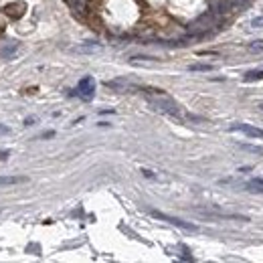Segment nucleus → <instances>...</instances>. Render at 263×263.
<instances>
[{
  "instance_id": "obj_1",
  "label": "nucleus",
  "mask_w": 263,
  "mask_h": 263,
  "mask_svg": "<svg viewBox=\"0 0 263 263\" xmlns=\"http://www.w3.org/2000/svg\"><path fill=\"white\" fill-rule=\"evenodd\" d=\"M144 95L148 99V104H150L156 111L160 113H166V116H172V118H182V111L180 108L176 106V101L170 97L168 93H164L162 89H154V87H144Z\"/></svg>"
},
{
  "instance_id": "obj_2",
  "label": "nucleus",
  "mask_w": 263,
  "mask_h": 263,
  "mask_svg": "<svg viewBox=\"0 0 263 263\" xmlns=\"http://www.w3.org/2000/svg\"><path fill=\"white\" fill-rule=\"evenodd\" d=\"M150 215H152V217H156V219H160V221H166V223H170V225H174V227L186 229V231H197V229H199L197 225H192V223H185V221L176 219V217H168V215L160 213V211H150Z\"/></svg>"
},
{
  "instance_id": "obj_3",
  "label": "nucleus",
  "mask_w": 263,
  "mask_h": 263,
  "mask_svg": "<svg viewBox=\"0 0 263 263\" xmlns=\"http://www.w3.org/2000/svg\"><path fill=\"white\" fill-rule=\"evenodd\" d=\"M95 93V81H93V77H83L81 81H79L77 85V95L81 97V99H91Z\"/></svg>"
},
{
  "instance_id": "obj_4",
  "label": "nucleus",
  "mask_w": 263,
  "mask_h": 263,
  "mask_svg": "<svg viewBox=\"0 0 263 263\" xmlns=\"http://www.w3.org/2000/svg\"><path fill=\"white\" fill-rule=\"evenodd\" d=\"M229 130L231 132H243V134L251 136V138H263V130L255 128V125H249V124H233Z\"/></svg>"
},
{
  "instance_id": "obj_5",
  "label": "nucleus",
  "mask_w": 263,
  "mask_h": 263,
  "mask_svg": "<svg viewBox=\"0 0 263 263\" xmlns=\"http://www.w3.org/2000/svg\"><path fill=\"white\" fill-rule=\"evenodd\" d=\"M2 10H4V15H6V16H10V18H20L22 15H25L27 4H25V2H20V0H16V2H8Z\"/></svg>"
},
{
  "instance_id": "obj_6",
  "label": "nucleus",
  "mask_w": 263,
  "mask_h": 263,
  "mask_svg": "<svg viewBox=\"0 0 263 263\" xmlns=\"http://www.w3.org/2000/svg\"><path fill=\"white\" fill-rule=\"evenodd\" d=\"M101 51H104V47L99 43H81L77 47H71V53H77V55H93Z\"/></svg>"
},
{
  "instance_id": "obj_7",
  "label": "nucleus",
  "mask_w": 263,
  "mask_h": 263,
  "mask_svg": "<svg viewBox=\"0 0 263 263\" xmlns=\"http://www.w3.org/2000/svg\"><path fill=\"white\" fill-rule=\"evenodd\" d=\"M104 85L109 87V89H116V91H132V89H138L132 81H128V79H111V81H106Z\"/></svg>"
},
{
  "instance_id": "obj_8",
  "label": "nucleus",
  "mask_w": 263,
  "mask_h": 263,
  "mask_svg": "<svg viewBox=\"0 0 263 263\" xmlns=\"http://www.w3.org/2000/svg\"><path fill=\"white\" fill-rule=\"evenodd\" d=\"M27 176H0V186H10V185H22L27 182Z\"/></svg>"
},
{
  "instance_id": "obj_9",
  "label": "nucleus",
  "mask_w": 263,
  "mask_h": 263,
  "mask_svg": "<svg viewBox=\"0 0 263 263\" xmlns=\"http://www.w3.org/2000/svg\"><path fill=\"white\" fill-rule=\"evenodd\" d=\"M245 186H247V190H251V192H263V178H253V180H249Z\"/></svg>"
},
{
  "instance_id": "obj_10",
  "label": "nucleus",
  "mask_w": 263,
  "mask_h": 263,
  "mask_svg": "<svg viewBox=\"0 0 263 263\" xmlns=\"http://www.w3.org/2000/svg\"><path fill=\"white\" fill-rule=\"evenodd\" d=\"M239 148H241V150H245V152L263 156V146H255V144H239Z\"/></svg>"
},
{
  "instance_id": "obj_11",
  "label": "nucleus",
  "mask_w": 263,
  "mask_h": 263,
  "mask_svg": "<svg viewBox=\"0 0 263 263\" xmlns=\"http://www.w3.org/2000/svg\"><path fill=\"white\" fill-rule=\"evenodd\" d=\"M243 79H245L247 83H251V81H261V79H263V71H261V69H255V71H247Z\"/></svg>"
},
{
  "instance_id": "obj_12",
  "label": "nucleus",
  "mask_w": 263,
  "mask_h": 263,
  "mask_svg": "<svg viewBox=\"0 0 263 263\" xmlns=\"http://www.w3.org/2000/svg\"><path fill=\"white\" fill-rule=\"evenodd\" d=\"M188 69H190V71H204V73H207V71H213V69H215V65H209V63H194V65L188 67Z\"/></svg>"
},
{
  "instance_id": "obj_13",
  "label": "nucleus",
  "mask_w": 263,
  "mask_h": 263,
  "mask_svg": "<svg viewBox=\"0 0 263 263\" xmlns=\"http://www.w3.org/2000/svg\"><path fill=\"white\" fill-rule=\"evenodd\" d=\"M249 51L251 53H263V39H255L249 43Z\"/></svg>"
},
{
  "instance_id": "obj_14",
  "label": "nucleus",
  "mask_w": 263,
  "mask_h": 263,
  "mask_svg": "<svg viewBox=\"0 0 263 263\" xmlns=\"http://www.w3.org/2000/svg\"><path fill=\"white\" fill-rule=\"evenodd\" d=\"M251 27H255V29L263 27V16H255L253 20H251Z\"/></svg>"
},
{
  "instance_id": "obj_15",
  "label": "nucleus",
  "mask_w": 263,
  "mask_h": 263,
  "mask_svg": "<svg viewBox=\"0 0 263 263\" xmlns=\"http://www.w3.org/2000/svg\"><path fill=\"white\" fill-rule=\"evenodd\" d=\"M142 174H144V176H148V178H158V176L152 172V170H142Z\"/></svg>"
},
{
  "instance_id": "obj_16",
  "label": "nucleus",
  "mask_w": 263,
  "mask_h": 263,
  "mask_svg": "<svg viewBox=\"0 0 263 263\" xmlns=\"http://www.w3.org/2000/svg\"><path fill=\"white\" fill-rule=\"evenodd\" d=\"M229 2H231L233 6H241V4H245L247 0H229Z\"/></svg>"
},
{
  "instance_id": "obj_17",
  "label": "nucleus",
  "mask_w": 263,
  "mask_h": 263,
  "mask_svg": "<svg viewBox=\"0 0 263 263\" xmlns=\"http://www.w3.org/2000/svg\"><path fill=\"white\" fill-rule=\"evenodd\" d=\"M25 124H27V125H32V124H35V118H29Z\"/></svg>"
},
{
  "instance_id": "obj_18",
  "label": "nucleus",
  "mask_w": 263,
  "mask_h": 263,
  "mask_svg": "<svg viewBox=\"0 0 263 263\" xmlns=\"http://www.w3.org/2000/svg\"><path fill=\"white\" fill-rule=\"evenodd\" d=\"M0 132H8V128H2V125H0Z\"/></svg>"
},
{
  "instance_id": "obj_19",
  "label": "nucleus",
  "mask_w": 263,
  "mask_h": 263,
  "mask_svg": "<svg viewBox=\"0 0 263 263\" xmlns=\"http://www.w3.org/2000/svg\"><path fill=\"white\" fill-rule=\"evenodd\" d=\"M259 109H261V111H263V104H259Z\"/></svg>"
},
{
  "instance_id": "obj_20",
  "label": "nucleus",
  "mask_w": 263,
  "mask_h": 263,
  "mask_svg": "<svg viewBox=\"0 0 263 263\" xmlns=\"http://www.w3.org/2000/svg\"><path fill=\"white\" fill-rule=\"evenodd\" d=\"M0 32H2V27H0Z\"/></svg>"
}]
</instances>
